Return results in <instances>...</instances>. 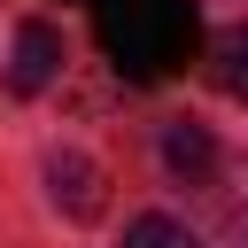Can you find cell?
Segmentation results:
<instances>
[{
  "label": "cell",
  "mask_w": 248,
  "mask_h": 248,
  "mask_svg": "<svg viewBox=\"0 0 248 248\" xmlns=\"http://www.w3.org/2000/svg\"><path fill=\"white\" fill-rule=\"evenodd\" d=\"M101 46L124 78L155 85L202 54V8L194 0H108L101 8Z\"/></svg>",
  "instance_id": "1"
},
{
  "label": "cell",
  "mask_w": 248,
  "mask_h": 248,
  "mask_svg": "<svg viewBox=\"0 0 248 248\" xmlns=\"http://www.w3.org/2000/svg\"><path fill=\"white\" fill-rule=\"evenodd\" d=\"M62 78V31L54 23H23L16 31V54H8V85L31 101V93H46Z\"/></svg>",
  "instance_id": "2"
},
{
  "label": "cell",
  "mask_w": 248,
  "mask_h": 248,
  "mask_svg": "<svg viewBox=\"0 0 248 248\" xmlns=\"http://www.w3.org/2000/svg\"><path fill=\"white\" fill-rule=\"evenodd\" d=\"M46 186H54V202H62L70 217H101V202H108V194H101V186H108L101 163L78 155V147H54V155H46Z\"/></svg>",
  "instance_id": "3"
},
{
  "label": "cell",
  "mask_w": 248,
  "mask_h": 248,
  "mask_svg": "<svg viewBox=\"0 0 248 248\" xmlns=\"http://www.w3.org/2000/svg\"><path fill=\"white\" fill-rule=\"evenodd\" d=\"M163 163H170V178H186V186H202L209 170H217V140L202 132V124H163Z\"/></svg>",
  "instance_id": "4"
},
{
  "label": "cell",
  "mask_w": 248,
  "mask_h": 248,
  "mask_svg": "<svg viewBox=\"0 0 248 248\" xmlns=\"http://www.w3.org/2000/svg\"><path fill=\"white\" fill-rule=\"evenodd\" d=\"M209 78H217V93L248 101V23H225L209 39Z\"/></svg>",
  "instance_id": "5"
},
{
  "label": "cell",
  "mask_w": 248,
  "mask_h": 248,
  "mask_svg": "<svg viewBox=\"0 0 248 248\" xmlns=\"http://www.w3.org/2000/svg\"><path fill=\"white\" fill-rule=\"evenodd\" d=\"M124 248H202L178 217H163V209H147V217H132L124 225Z\"/></svg>",
  "instance_id": "6"
},
{
  "label": "cell",
  "mask_w": 248,
  "mask_h": 248,
  "mask_svg": "<svg viewBox=\"0 0 248 248\" xmlns=\"http://www.w3.org/2000/svg\"><path fill=\"white\" fill-rule=\"evenodd\" d=\"M93 8H108V0H93Z\"/></svg>",
  "instance_id": "7"
}]
</instances>
